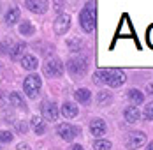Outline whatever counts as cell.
I'll list each match as a JSON object with an SVG mask.
<instances>
[{
  "label": "cell",
  "instance_id": "obj_1",
  "mask_svg": "<svg viewBox=\"0 0 153 150\" xmlns=\"http://www.w3.org/2000/svg\"><path fill=\"white\" fill-rule=\"evenodd\" d=\"M125 80H127V76L122 69H99L93 74V81L97 85L106 83L109 87H120L125 83Z\"/></svg>",
  "mask_w": 153,
  "mask_h": 150
},
{
  "label": "cell",
  "instance_id": "obj_2",
  "mask_svg": "<svg viewBox=\"0 0 153 150\" xmlns=\"http://www.w3.org/2000/svg\"><path fill=\"white\" fill-rule=\"evenodd\" d=\"M79 21H81V28L85 32H93L95 28V21H97V13H95V5L88 4L81 14H79Z\"/></svg>",
  "mask_w": 153,
  "mask_h": 150
},
{
  "label": "cell",
  "instance_id": "obj_3",
  "mask_svg": "<svg viewBox=\"0 0 153 150\" xmlns=\"http://www.w3.org/2000/svg\"><path fill=\"white\" fill-rule=\"evenodd\" d=\"M41 87H42V80H41L39 74H30L27 80H25V83H23V90H25V94H27L30 99L37 97Z\"/></svg>",
  "mask_w": 153,
  "mask_h": 150
},
{
  "label": "cell",
  "instance_id": "obj_4",
  "mask_svg": "<svg viewBox=\"0 0 153 150\" xmlns=\"http://www.w3.org/2000/svg\"><path fill=\"white\" fill-rule=\"evenodd\" d=\"M56 133L60 134L62 140H65V141H72V140L79 134V129H77L76 125H71V124H60L58 129H56Z\"/></svg>",
  "mask_w": 153,
  "mask_h": 150
},
{
  "label": "cell",
  "instance_id": "obj_5",
  "mask_svg": "<svg viewBox=\"0 0 153 150\" xmlns=\"http://www.w3.org/2000/svg\"><path fill=\"white\" fill-rule=\"evenodd\" d=\"M44 74L46 76H62L63 74V64L58 58H49L44 64Z\"/></svg>",
  "mask_w": 153,
  "mask_h": 150
},
{
  "label": "cell",
  "instance_id": "obj_6",
  "mask_svg": "<svg viewBox=\"0 0 153 150\" xmlns=\"http://www.w3.org/2000/svg\"><path fill=\"white\" fill-rule=\"evenodd\" d=\"M67 67H69V73H71V74L79 76L86 71V60L83 58V57H74V58L69 60Z\"/></svg>",
  "mask_w": 153,
  "mask_h": 150
},
{
  "label": "cell",
  "instance_id": "obj_7",
  "mask_svg": "<svg viewBox=\"0 0 153 150\" xmlns=\"http://www.w3.org/2000/svg\"><path fill=\"white\" fill-rule=\"evenodd\" d=\"M144 141H146V134L141 133V131H136V133H130L128 134V138H127V147L128 148H139Z\"/></svg>",
  "mask_w": 153,
  "mask_h": 150
},
{
  "label": "cell",
  "instance_id": "obj_8",
  "mask_svg": "<svg viewBox=\"0 0 153 150\" xmlns=\"http://www.w3.org/2000/svg\"><path fill=\"white\" fill-rule=\"evenodd\" d=\"M71 27V16L69 14H60L56 16V20H55V32L56 34H65L67 30Z\"/></svg>",
  "mask_w": 153,
  "mask_h": 150
},
{
  "label": "cell",
  "instance_id": "obj_9",
  "mask_svg": "<svg viewBox=\"0 0 153 150\" xmlns=\"http://www.w3.org/2000/svg\"><path fill=\"white\" fill-rule=\"evenodd\" d=\"M41 111H42V117L48 120L58 118V108H56L55 103H42L41 104Z\"/></svg>",
  "mask_w": 153,
  "mask_h": 150
},
{
  "label": "cell",
  "instance_id": "obj_10",
  "mask_svg": "<svg viewBox=\"0 0 153 150\" xmlns=\"http://www.w3.org/2000/svg\"><path fill=\"white\" fill-rule=\"evenodd\" d=\"M90 133L95 138H100V136L106 134V122L102 118H93L90 122Z\"/></svg>",
  "mask_w": 153,
  "mask_h": 150
},
{
  "label": "cell",
  "instance_id": "obj_11",
  "mask_svg": "<svg viewBox=\"0 0 153 150\" xmlns=\"http://www.w3.org/2000/svg\"><path fill=\"white\" fill-rule=\"evenodd\" d=\"M25 5L28 7V11L35 13V14H42V13L48 9L46 2H37V0H27V2H25Z\"/></svg>",
  "mask_w": 153,
  "mask_h": 150
},
{
  "label": "cell",
  "instance_id": "obj_12",
  "mask_svg": "<svg viewBox=\"0 0 153 150\" xmlns=\"http://www.w3.org/2000/svg\"><path fill=\"white\" fill-rule=\"evenodd\" d=\"M25 50H27V44L25 43H16L13 48H11V53H9V57L13 60H18V58H23L25 55Z\"/></svg>",
  "mask_w": 153,
  "mask_h": 150
},
{
  "label": "cell",
  "instance_id": "obj_13",
  "mask_svg": "<svg viewBox=\"0 0 153 150\" xmlns=\"http://www.w3.org/2000/svg\"><path fill=\"white\" fill-rule=\"evenodd\" d=\"M21 65H23V69H27V71H33V69H37L39 62H37V58H35L33 55H25V57L21 58Z\"/></svg>",
  "mask_w": 153,
  "mask_h": 150
},
{
  "label": "cell",
  "instance_id": "obj_14",
  "mask_svg": "<svg viewBox=\"0 0 153 150\" xmlns=\"http://www.w3.org/2000/svg\"><path fill=\"white\" fill-rule=\"evenodd\" d=\"M62 115L65 118H74L77 115V106L72 104V103H65V104L62 106Z\"/></svg>",
  "mask_w": 153,
  "mask_h": 150
},
{
  "label": "cell",
  "instance_id": "obj_15",
  "mask_svg": "<svg viewBox=\"0 0 153 150\" xmlns=\"http://www.w3.org/2000/svg\"><path fill=\"white\" fill-rule=\"evenodd\" d=\"M139 117H141V111H139L136 106H128V108L125 110V118H127V122L134 124V122L139 120Z\"/></svg>",
  "mask_w": 153,
  "mask_h": 150
},
{
  "label": "cell",
  "instance_id": "obj_16",
  "mask_svg": "<svg viewBox=\"0 0 153 150\" xmlns=\"http://www.w3.org/2000/svg\"><path fill=\"white\" fill-rule=\"evenodd\" d=\"M18 20H19V9H18V7H11V9L7 11V14H5V23L14 25Z\"/></svg>",
  "mask_w": 153,
  "mask_h": 150
},
{
  "label": "cell",
  "instance_id": "obj_17",
  "mask_svg": "<svg viewBox=\"0 0 153 150\" xmlns=\"http://www.w3.org/2000/svg\"><path fill=\"white\" fill-rule=\"evenodd\" d=\"M32 127H33V131H35V134H42L44 131H46V124L42 122V120L39 118V117H32Z\"/></svg>",
  "mask_w": 153,
  "mask_h": 150
},
{
  "label": "cell",
  "instance_id": "obj_18",
  "mask_svg": "<svg viewBox=\"0 0 153 150\" xmlns=\"http://www.w3.org/2000/svg\"><path fill=\"white\" fill-rule=\"evenodd\" d=\"M74 97H76L77 103H88L90 101V90L88 88H79L74 92Z\"/></svg>",
  "mask_w": 153,
  "mask_h": 150
},
{
  "label": "cell",
  "instance_id": "obj_19",
  "mask_svg": "<svg viewBox=\"0 0 153 150\" xmlns=\"http://www.w3.org/2000/svg\"><path fill=\"white\" fill-rule=\"evenodd\" d=\"M128 99H130L134 104H141V103L144 101V95L141 94V90L132 88V90H128Z\"/></svg>",
  "mask_w": 153,
  "mask_h": 150
},
{
  "label": "cell",
  "instance_id": "obj_20",
  "mask_svg": "<svg viewBox=\"0 0 153 150\" xmlns=\"http://www.w3.org/2000/svg\"><path fill=\"white\" fill-rule=\"evenodd\" d=\"M111 94L109 92H106V90H100L99 94H97V103H99V106H107L109 103H111Z\"/></svg>",
  "mask_w": 153,
  "mask_h": 150
},
{
  "label": "cell",
  "instance_id": "obj_21",
  "mask_svg": "<svg viewBox=\"0 0 153 150\" xmlns=\"http://www.w3.org/2000/svg\"><path fill=\"white\" fill-rule=\"evenodd\" d=\"M19 32H21L23 35H33L35 28H33V25H32L30 21H23V23L19 25Z\"/></svg>",
  "mask_w": 153,
  "mask_h": 150
},
{
  "label": "cell",
  "instance_id": "obj_22",
  "mask_svg": "<svg viewBox=\"0 0 153 150\" xmlns=\"http://www.w3.org/2000/svg\"><path fill=\"white\" fill-rule=\"evenodd\" d=\"M9 99H11V103H13L16 108H25V103H23V99H21V95H19L18 92H13V94L9 95Z\"/></svg>",
  "mask_w": 153,
  "mask_h": 150
},
{
  "label": "cell",
  "instance_id": "obj_23",
  "mask_svg": "<svg viewBox=\"0 0 153 150\" xmlns=\"http://www.w3.org/2000/svg\"><path fill=\"white\" fill-rule=\"evenodd\" d=\"M93 148H97V150H109V148H111V143L106 141V140H97V141H95V145H93Z\"/></svg>",
  "mask_w": 153,
  "mask_h": 150
},
{
  "label": "cell",
  "instance_id": "obj_24",
  "mask_svg": "<svg viewBox=\"0 0 153 150\" xmlns=\"http://www.w3.org/2000/svg\"><path fill=\"white\" fill-rule=\"evenodd\" d=\"M11 141H13L11 131H0V143H11Z\"/></svg>",
  "mask_w": 153,
  "mask_h": 150
},
{
  "label": "cell",
  "instance_id": "obj_25",
  "mask_svg": "<svg viewBox=\"0 0 153 150\" xmlns=\"http://www.w3.org/2000/svg\"><path fill=\"white\" fill-rule=\"evenodd\" d=\"M144 117L148 120H153V103L146 104V108H144Z\"/></svg>",
  "mask_w": 153,
  "mask_h": 150
},
{
  "label": "cell",
  "instance_id": "obj_26",
  "mask_svg": "<svg viewBox=\"0 0 153 150\" xmlns=\"http://www.w3.org/2000/svg\"><path fill=\"white\" fill-rule=\"evenodd\" d=\"M16 150H32L30 147H28V145H27V143H19V145H18V148Z\"/></svg>",
  "mask_w": 153,
  "mask_h": 150
},
{
  "label": "cell",
  "instance_id": "obj_27",
  "mask_svg": "<svg viewBox=\"0 0 153 150\" xmlns=\"http://www.w3.org/2000/svg\"><path fill=\"white\" fill-rule=\"evenodd\" d=\"M146 94L148 95H153V83H148L146 85Z\"/></svg>",
  "mask_w": 153,
  "mask_h": 150
},
{
  "label": "cell",
  "instance_id": "obj_28",
  "mask_svg": "<svg viewBox=\"0 0 153 150\" xmlns=\"http://www.w3.org/2000/svg\"><path fill=\"white\" fill-rule=\"evenodd\" d=\"M71 150H85V148H83L81 145H72V147H71Z\"/></svg>",
  "mask_w": 153,
  "mask_h": 150
},
{
  "label": "cell",
  "instance_id": "obj_29",
  "mask_svg": "<svg viewBox=\"0 0 153 150\" xmlns=\"http://www.w3.org/2000/svg\"><path fill=\"white\" fill-rule=\"evenodd\" d=\"M148 150H153V143H150V145H148Z\"/></svg>",
  "mask_w": 153,
  "mask_h": 150
},
{
  "label": "cell",
  "instance_id": "obj_30",
  "mask_svg": "<svg viewBox=\"0 0 153 150\" xmlns=\"http://www.w3.org/2000/svg\"><path fill=\"white\" fill-rule=\"evenodd\" d=\"M0 7H2V5H0Z\"/></svg>",
  "mask_w": 153,
  "mask_h": 150
}]
</instances>
